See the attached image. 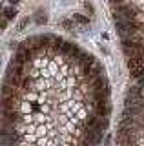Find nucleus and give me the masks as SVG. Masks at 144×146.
Here are the masks:
<instances>
[{
  "instance_id": "nucleus-1",
  "label": "nucleus",
  "mask_w": 144,
  "mask_h": 146,
  "mask_svg": "<svg viewBox=\"0 0 144 146\" xmlns=\"http://www.w3.org/2000/svg\"><path fill=\"white\" fill-rule=\"evenodd\" d=\"M29 58H31V53H29L28 46H20V48H18V51H17L15 62H18V64H24V62H28Z\"/></svg>"
},
{
  "instance_id": "nucleus-2",
  "label": "nucleus",
  "mask_w": 144,
  "mask_h": 146,
  "mask_svg": "<svg viewBox=\"0 0 144 146\" xmlns=\"http://www.w3.org/2000/svg\"><path fill=\"white\" fill-rule=\"evenodd\" d=\"M97 113H98V117H108L111 113V104L108 102V100H100V102L97 104Z\"/></svg>"
},
{
  "instance_id": "nucleus-3",
  "label": "nucleus",
  "mask_w": 144,
  "mask_h": 146,
  "mask_svg": "<svg viewBox=\"0 0 144 146\" xmlns=\"http://www.w3.org/2000/svg\"><path fill=\"white\" fill-rule=\"evenodd\" d=\"M119 11H120V13H124L126 20H135V9H133V7H129V6H122V7H119Z\"/></svg>"
},
{
  "instance_id": "nucleus-4",
  "label": "nucleus",
  "mask_w": 144,
  "mask_h": 146,
  "mask_svg": "<svg viewBox=\"0 0 144 146\" xmlns=\"http://www.w3.org/2000/svg\"><path fill=\"white\" fill-rule=\"evenodd\" d=\"M71 51H73V44H71V42H62V46H60V53L69 55Z\"/></svg>"
},
{
  "instance_id": "nucleus-5",
  "label": "nucleus",
  "mask_w": 144,
  "mask_h": 146,
  "mask_svg": "<svg viewBox=\"0 0 144 146\" xmlns=\"http://www.w3.org/2000/svg\"><path fill=\"white\" fill-rule=\"evenodd\" d=\"M129 97H133V99H139V100H142V93H141V90H139V86H133V88L129 90Z\"/></svg>"
},
{
  "instance_id": "nucleus-6",
  "label": "nucleus",
  "mask_w": 144,
  "mask_h": 146,
  "mask_svg": "<svg viewBox=\"0 0 144 146\" xmlns=\"http://www.w3.org/2000/svg\"><path fill=\"white\" fill-rule=\"evenodd\" d=\"M15 15H17V11L13 7H6L4 9V17L7 18V20H11V18H15Z\"/></svg>"
},
{
  "instance_id": "nucleus-7",
  "label": "nucleus",
  "mask_w": 144,
  "mask_h": 146,
  "mask_svg": "<svg viewBox=\"0 0 144 146\" xmlns=\"http://www.w3.org/2000/svg\"><path fill=\"white\" fill-rule=\"evenodd\" d=\"M100 71H102V66H100V64H93V68H91V75H95V77H98V75H100Z\"/></svg>"
},
{
  "instance_id": "nucleus-8",
  "label": "nucleus",
  "mask_w": 144,
  "mask_h": 146,
  "mask_svg": "<svg viewBox=\"0 0 144 146\" xmlns=\"http://www.w3.org/2000/svg\"><path fill=\"white\" fill-rule=\"evenodd\" d=\"M75 20H77L79 24H88V18L84 17V15H79V13H77V15H75Z\"/></svg>"
},
{
  "instance_id": "nucleus-9",
  "label": "nucleus",
  "mask_w": 144,
  "mask_h": 146,
  "mask_svg": "<svg viewBox=\"0 0 144 146\" xmlns=\"http://www.w3.org/2000/svg\"><path fill=\"white\" fill-rule=\"evenodd\" d=\"M31 84H33L31 79H24V80H22V88H24V90H31Z\"/></svg>"
},
{
  "instance_id": "nucleus-10",
  "label": "nucleus",
  "mask_w": 144,
  "mask_h": 146,
  "mask_svg": "<svg viewBox=\"0 0 144 146\" xmlns=\"http://www.w3.org/2000/svg\"><path fill=\"white\" fill-rule=\"evenodd\" d=\"M35 20H37V22H38V24H44V22H46V20H48V18H46V15H40V13H38V15H37V17H35Z\"/></svg>"
},
{
  "instance_id": "nucleus-11",
  "label": "nucleus",
  "mask_w": 144,
  "mask_h": 146,
  "mask_svg": "<svg viewBox=\"0 0 144 146\" xmlns=\"http://www.w3.org/2000/svg\"><path fill=\"white\" fill-rule=\"evenodd\" d=\"M6 82H11L13 86H18V80H17L15 77H6Z\"/></svg>"
},
{
  "instance_id": "nucleus-12",
  "label": "nucleus",
  "mask_w": 144,
  "mask_h": 146,
  "mask_svg": "<svg viewBox=\"0 0 144 146\" xmlns=\"http://www.w3.org/2000/svg\"><path fill=\"white\" fill-rule=\"evenodd\" d=\"M62 26H64V27H73V20H64Z\"/></svg>"
},
{
  "instance_id": "nucleus-13",
  "label": "nucleus",
  "mask_w": 144,
  "mask_h": 146,
  "mask_svg": "<svg viewBox=\"0 0 144 146\" xmlns=\"http://www.w3.org/2000/svg\"><path fill=\"white\" fill-rule=\"evenodd\" d=\"M71 55H73V57H79V55H80V51H79L77 48H73V51H71Z\"/></svg>"
},
{
  "instance_id": "nucleus-14",
  "label": "nucleus",
  "mask_w": 144,
  "mask_h": 146,
  "mask_svg": "<svg viewBox=\"0 0 144 146\" xmlns=\"http://www.w3.org/2000/svg\"><path fill=\"white\" fill-rule=\"evenodd\" d=\"M139 88H144V77L139 79Z\"/></svg>"
},
{
  "instance_id": "nucleus-15",
  "label": "nucleus",
  "mask_w": 144,
  "mask_h": 146,
  "mask_svg": "<svg viewBox=\"0 0 144 146\" xmlns=\"http://www.w3.org/2000/svg\"><path fill=\"white\" fill-rule=\"evenodd\" d=\"M111 4H120V0H110Z\"/></svg>"
},
{
  "instance_id": "nucleus-16",
  "label": "nucleus",
  "mask_w": 144,
  "mask_h": 146,
  "mask_svg": "<svg viewBox=\"0 0 144 146\" xmlns=\"http://www.w3.org/2000/svg\"><path fill=\"white\" fill-rule=\"evenodd\" d=\"M11 2H13V4H17V2H20V0H11Z\"/></svg>"
}]
</instances>
